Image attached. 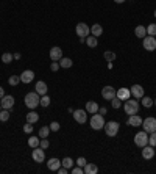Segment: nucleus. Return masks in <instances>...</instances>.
Instances as JSON below:
<instances>
[{"instance_id": "nucleus-1", "label": "nucleus", "mask_w": 156, "mask_h": 174, "mask_svg": "<svg viewBox=\"0 0 156 174\" xmlns=\"http://www.w3.org/2000/svg\"><path fill=\"white\" fill-rule=\"evenodd\" d=\"M25 105L30 108V110H35L38 105H39V100H41V97H39V94L35 91V93H28L27 96H25Z\"/></svg>"}, {"instance_id": "nucleus-2", "label": "nucleus", "mask_w": 156, "mask_h": 174, "mask_svg": "<svg viewBox=\"0 0 156 174\" xmlns=\"http://www.w3.org/2000/svg\"><path fill=\"white\" fill-rule=\"evenodd\" d=\"M123 108H125V113L130 116V115H136L139 111V102L137 100H133V99H126L125 104H123Z\"/></svg>"}, {"instance_id": "nucleus-3", "label": "nucleus", "mask_w": 156, "mask_h": 174, "mask_svg": "<svg viewBox=\"0 0 156 174\" xmlns=\"http://www.w3.org/2000/svg\"><path fill=\"white\" fill-rule=\"evenodd\" d=\"M91 127L94 130H100L105 127V119H103V115L100 113H94L92 118H91Z\"/></svg>"}, {"instance_id": "nucleus-4", "label": "nucleus", "mask_w": 156, "mask_h": 174, "mask_svg": "<svg viewBox=\"0 0 156 174\" xmlns=\"http://www.w3.org/2000/svg\"><path fill=\"white\" fill-rule=\"evenodd\" d=\"M134 144L139 146V147H144V146L148 144V135H147L145 130H140L134 135Z\"/></svg>"}, {"instance_id": "nucleus-5", "label": "nucleus", "mask_w": 156, "mask_h": 174, "mask_svg": "<svg viewBox=\"0 0 156 174\" xmlns=\"http://www.w3.org/2000/svg\"><path fill=\"white\" fill-rule=\"evenodd\" d=\"M142 127L147 133H151V132H156V118H145L142 119Z\"/></svg>"}, {"instance_id": "nucleus-6", "label": "nucleus", "mask_w": 156, "mask_h": 174, "mask_svg": "<svg viewBox=\"0 0 156 174\" xmlns=\"http://www.w3.org/2000/svg\"><path fill=\"white\" fill-rule=\"evenodd\" d=\"M75 32H77L78 38H87L89 33H91V28H89L87 24H84V22H78L77 27H75Z\"/></svg>"}, {"instance_id": "nucleus-7", "label": "nucleus", "mask_w": 156, "mask_h": 174, "mask_svg": "<svg viewBox=\"0 0 156 174\" xmlns=\"http://www.w3.org/2000/svg\"><path fill=\"white\" fill-rule=\"evenodd\" d=\"M119 122L116 121H109V122H105V132L108 136H116L117 132H119Z\"/></svg>"}, {"instance_id": "nucleus-8", "label": "nucleus", "mask_w": 156, "mask_h": 174, "mask_svg": "<svg viewBox=\"0 0 156 174\" xmlns=\"http://www.w3.org/2000/svg\"><path fill=\"white\" fill-rule=\"evenodd\" d=\"M142 46H144V49H145V50H148V52L156 50V38H154V36L147 35V36L144 38V41H142Z\"/></svg>"}, {"instance_id": "nucleus-9", "label": "nucleus", "mask_w": 156, "mask_h": 174, "mask_svg": "<svg viewBox=\"0 0 156 174\" xmlns=\"http://www.w3.org/2000/svg\"><path fill=\"white\" fill-rule=\"evenodd\" d=\"M73 119L78 122V124H84L86 121H87V111L86 110H73Z\"/></svg>"}, {"instance_id": "nucleus-10", "label": "nucleus", "mask_w": 156, "mask_h": 174, "mask_svg": "<svg viewBox=\"0 0 156 174\" xmlns=\"http://www.w3.org/2000/svg\"><path fill=\"white\" fill-rule=\"evenodd\" d=\"M31 157H33V160L36 161V163H42L44 160H45V152H44V149L42 147H33V154H31Z\"/></svg>"}, {"instance_id": "nucleus-11", "label": "nucleus", "mask_w": 156, "mask_h": 174, "mask_svg": "<svg viewBox=\"0 0 156 174\" xmlns=\"http://www.w3.org/2000/svg\"><path fill=\"white\" fill-rule=\"evenodd\" d=\"M0 100H2L0 105H2V108H5V110H10V108L14 107V97L13 96H3Z\"/></svg>"}, {"instance_id": "nucleus-12", "label": "nucleus", "mask_w": 156, "mask_h": 174, "mask_svg": "<svg viewBox=\"0 0 156 174\" xmlns=\"http://www.w3.org/2000/svg\"><path fill=\"white\" fill-rule=\"evenodd\" d=\"M102 96H103V99H106V100H112V99L116 97V90H114L112 86H105V88L102 90Z\"/></svg>"}, {"instance_id": "nucleus-13", "label": "nucleus", "mask_w": 156, "mask_h": 174, "mask_svg": "<svg viewBox=\"0 0 156 174\" xmlns=\"http://www.w3.org/2000/svg\"><path fill=\"white\" fill-rule=\"evenodd\" d=\"M50 58H52V61H59V60L63 58V50H61V47H58V46L52 47V49H50Z\"/></svg>"}, {"instance_id": "nucleus-14", "label": "nucleus", "mask_w": 156, "mask_h": 174, "mask_svg": "<svg viewBox=\"0 0 156 174\" xmlns=\"http://www.w3.org/2000/svg\"><path fill=\"white\" fill-rule=\"evenodd\" d=\"M116 96H117L120 100H126V99L131 97V91H130L128 88H119V90L116 91Z\"/></svg>"}, {"instance_id": "nucleus-15", "label": "nucleus", "mask_w": 156, "mask_h": 174, "mask_svg": "<svg viewBox=\"0 0 156 174\" xmlns=\"http://www.w3.org/2000/svg\"><path fill=\"white\" fill-rule=\"evenodd\" d=\"M33 79H35V72L30 69H27L21 74V82H24V83H30V82H33Z\"/></svg>"}, {"instance_id": "nucleus-16", "label": "nucleus", "mask_w": 156, "mask_h": 174, "mask_svg": "<svg viewBox=\"0 0 156 174\" xmlns=\"http://www.w3.org/2000/svg\"><path fill=\"white\" fill-rule=\"evenodd\" d=\"M130 91H131V96H134L136 99H142L144 97V88L140 85H133Z\"/></svg>"}, {"instance_id": "nucleus-17", "label": "nucleus", "mask_w": 156, "mask_h": 174, "mask_svg": "<svg viewBox=\"0 0 156 174\" xmlns=\"http://www.w3.org/2000/svg\"><path fill=\"white\" fill-rule=\"evenodd\" d=\"M142 157L145 158V160H150V158H153L154 157V151H153V146H144L142 147Z\"/></svg>"}, {"instance_id": "nucleus-18", "label": "nucleus", "mask_w": 156, "mask_h": 174, "mask_svg": "<svg viewBox=\"0 0 156 174\" xmlns=\"http://www.w3.org/2000/svg\"><path fill=\"white\" fill-rule=\"evenodd\" d=\"M36 93L39 94V96H44V94H47V83L45 82H36Z\"/></svg>"}, {"instance_id": "nucleus-19", "label": "nucleus", "mask_w": 156, "mask_h": 174, "mask_svg": "<svg viewBox=\"0 0 156 174\" xmlns=\"http://www.w3.org/2000/svg\"><path fill=\"white\" fill-rule=\"evenodd\" d=\"M128 124L133 125V127H137V125H142V118L137 116V115H130L128 118Z\"/></svg>"}, {"instance_id": "nucleus-20", "label": "nucleus", "mask_w": 156, "mask_h": 174, "mask_svg": "<svg viewBox=\"0 0 156 174\" xmlns=\"http://www.w3.org/2000/svg\"><path fill=\"white\" fill-rule=\"evenodd\" d=\"M59 166H61V160H58V158H50V160L47 161V168H49L50 171H56Z\"/></svg>"}, {"instance_id": "nucleus-21", "label": "nucleus", "mask_w": 156, "mask_h": 174, "mask_svg": "<svg viewBox=\"0 0 156 174\" xmlns=\"http://www.w3.org/2000/svg\"><path fill=\"white\" fill-rule=\"evenodd\" d=\"M83 169H84V174H97L98 172V166L94 163H86Z\"/></svg>"}, {"instance_id": "nucleus-22", "label": "nucleus", "mask_w": 156, "mask_h": 174, "mask_svg": "<svg viewBox=\"0 0 156 174\" xmlns=\"http://www.w3.org/2000/svg\"><path fill=\"white\" fill-rule=\"evenodd\" d=\"M98 108H100V107H98L94 100H89V102L86 104V108H84V110H86L87 113H98Z\"/></svg>"}, {"instance_id": "nucleus-23", "label": "nucleus", "mask_w": 156, "mask_h": 174, "mask_svg": "<svg viewBox=\"0 0 156 174\" xmlns=\"http://www.w3.org/2000/svg\"><path fill=\"white\" fill-rule=\"evenodd\" d=\"M91 33H92V36H95V38L102 36V33H103L102 25H100V24H94V25L91 27Z\"/></svg>"}, {"instance_id": "nucleus-24", "label": "nucleus", "mask_w": 156, "mask_h": 174, "mask_svg": "<svg viewBox=\"0 0 156 174\" xmlns=\"http://www.w3.org/2000/svg\"><path fill=\"white\" fill-rule=\"evenodd\" d=\"M134 35H136L137 38H145V36H147V28L142 27V25H137V27L134 28Z\"/></svg>"}, {"instance_id": "nucleus-25", "label": "nucleus", "mask_w": 156, "mask_h": 174, "mask_svg": "<svg viewBox=\"0 0 156 174\" xmlns=\"http://www.w3.org/2000/svg\"><path fill=\"white\" fill-rule=\"evenodd\" d=\"M38 121H39V115H38L36 111H30V113H27V122L35 124V122H38Z\"/></svg>"}, {"instance_id": "nucleus-26", "label": "nucleus", "mask_w": 156, "mask_h": 174, "mask_svg": "<svg viewBox=\"0 0 156 174\" xmlns=\"http://www.w3.org/2000/svg\"><path fill=\"white\" fill-rule=\"evenodd\" d=\"M103 57H105V60H106L108 63H112V61L116 60V52H112V50H106V52L103 54Z\"/></svg>"}, {"instance_id": "nucleus-27", "label": "nucleus", "mask_w": 156, "mask_h": 174, "mask_svg": "<svg viewBox=\"0 0 156 174\" xmlns=\"http://www.w3.org/2000/svg\"><path fill=\"white\" fill-rule=\"evenodd\" d=\"M72 64H73V61H72L70 58H64V57H63V58L59 60V66L64 68V69H66V68H70Z\"/></svg>"}, {"instance_id": "nucleus-28", "label": "nucleus", "mask_w": 156, "mask_h": 174, "mask_svg": "<svg viewBox=\"0 0 156 174\" xmlns=\"http://www.w3.org/2000/svg\"><path fill=\"white\" fill-rule=\"evenodd\" d=\"M39 143H41V140H39L38 136H30V138H28V146H30V147H38Z\"/></svg>"}, {"instance_id": "nucleus-29", "label": "nucleus", "mask_w": 156, "mask_h": 174, "mask_svg": "<svg viewBox=\"0 0 156 174\" xmlns=\"http://www.w3.org/2000/svg\"><path fill=\"white\" fill-rule=\"evenodd\" d=\"M86 44H87L89 47H97L98 41H97L95 36H87V38H86Z\"/></svg>"}, {"instance_id": "nucleus-30", "label": "nucleus", "mask_w": 156, "mask_h": 174, "mask_svg": "<svg viewBox=\"0 0 156 174\" xmlns=\"http://www.w3.org/2000/svg\"><path fill=\"white\" fill-rule=\"evenodd\" d=\"M61 166H64V168H67V169H70L72 166H73V160L70 158V157H66L63 161H61Z\"/></svg>"}, {"instance_id": "nucleus-31", "label": "nucleus", "mask_w": 156, "mask_h": 174, "mask_svg": "<svg viewBox=\"0 0 156 174\" xmlns=\"http://www.w3.org/2000/svg\"><path fill=\"white\" fill-rule=\"evenodd\" d=\"M8 119H10V111L5 110V108H2V110H0V121L5 122V121H8Z\"/></svg>"}, {"instance_id": "nucleus-32", "label": "nucleus", "mask_w": 156, "mask_h": 174, "mask_svg": "<svg viewBox=\"0 0 156 174\" xmlns=\"http://www.w3.org/2000/svg\"><path fill=\"white\" fill-rule=\"evenodd\" d=\"M19 82H21V75H11V77L8 79V83H10L11 86H17Z\"/></svg>"}, {"instance_id": "nucleus-33", "label": "nucleus", "mask_w": 156, "mask_h": 174, "mask_svg": "<svg viewBox=\"0 0 156 174\" xmlns=\"http://www.w3.org/2000/svg\"><path fill=\"white\" fill-rule=\"evenodd\" d=\"M140 100H142V105H144L145 108H150V107L153 105V99H150L148 96H144Z\"/></svg>"}, {"instance_id": "nucleus-34", "label": "nucleus", "mask_w": 156, "mask_h": 174, "mask_svg": "<svg viewBox=\"0 0 156 174\" xmlns=\"http://www.w3.org/2000/svg\"><path fill=\"white\" fill-rule=\"evenodd\" d=\"M13 60H14L13 54H3V55H2V61H3L5 64H10Z\"/></svg>"}, {"instance_id": "nucleus-35", "label": "nucleus", "mask_w": 156, "mask_h": 174, "mask_svg": "<svg viewBox=\"0 0 156 174\" xmlns=\"http://www.w3.org/2000/svg\"><path fill=\"white\" fill-rule=\"evenodd\" d=\"M39 105H41V107H49V105H50V97H49L47 94H44V96L41 97V100H39Z\"/></svg>"}, {"instance_id": "nucleus-36", "label": "nucleus", "mask_w": 156, "mask_h": 174, "mask_svg": "<svg viewBox=\"0 0 156 174\" xmlns=\"http://www.w3.org/2000/svg\"><path fill=\"white\" fill-rule=\"evenodd\" d=\"M147 28V35H150V36H156V24H150L148 27H145Z\"/></svg>"}, {"instance_id": "nucleus-37", "label": "nucleus", "mask_w": 156, "mask_h": 174, "mask_svg": "<svg viewBox=\"0 0 156 174\" xmlns=\"http://www.w3.org/2000/svg\"><path fill=\"white\" fill-rule=\"evenodd\" d=\"M111 105H112V108H116V110H117V108H120V107H122V100L116 96V97L111 100Z\"/></svg>"}, {"instance_id": "nucleus-38", "label": "nucleus", "mask_w": 156, "mask_h": 174, "mask_svg": "<svg viewBox=\"0 0 156 174\" xmlns=\"http://www.w3.org/2000/svg\"><path fill=\"white\" fill-rule=\"evenodd\" d=\"M49 133H50V127H41V130H39V136L41 138H47Z\"/></svg>"}, {"instance_id": "nucleus-39", "label": "nucleus", "mask_w": 156, "mask_h": 174, "mask_svg": "<svg viewBox=\"0 0 156 174\" xmlns=\"http://www.w3.org/2000/svg\"><path fill=\"white\" fill-rule=\"evenodd\" d=\"M148 144L153 146V147L156 146V132H151V133H150V136H148Z\"/></svg>"}, {"instance_id": "nucleus-40", "label": "nucleus", "mask_w": 156, "mask_h": 174, "mask_svg": "<svg viewBox=\"0 0 156 174\" xmlns=\"http://www.w3.org/2000/svg\"><path fill=\"white\" fill-rule=\"evenodd\" d=\"M39 146H41L42 149H47V147L50 146V143H49V140H47V138H41V143H39Z\"/></svg>"}, {"instance_id": "nucleus-41", "label": "nucleus", "mask_w": 156, "mask_h": 174, "mask_svg": "<svg viewBox=\"0 0 156 174\" xmlns=\"http://www.w3.org/2000/svg\"><path fill=\"white\" fill-rule=\"evenodd\" d=\"M50 130H53V132H58V130H59V122L53 121V122L50 124Z\"/></svg>"}, {"instance_id": "nucleus-42", "label": "nucleus", "mask_w": 156, "mask_h": 174, "mask_svg": "<svg viewBox=\"0 0 156 174\" xmlns=\"http://www.w3.org/2000/svg\"><path fill=\"white\" fill-rule=\"evenodd\" d=\"M24 132H25V133H31V132H33V125H31L30 122H27V124L24 125Z\"/></svg>"}, {"instance_id": "nucleus-43", "label": "nucleus", "mask_w": 156, "mask_h": 174, "mask_svg": "<svg viewBox=\"0 0 156 174\" xmlns=\"http://www.w3.org/2000/svg\"><path fill=\"white\" fill-rule=\"evenodd\" d=\"M72 172H73V174H83V172H84V169H83L81 166H78V165H77L75 168H72Z\"/></svg>"}, {"instance_id": "nucleus-44", "label": "nucleus", "mask_w": 156, "mask_h": 174, "mask_svg": "<svg viewBox=\"0 0 156 174\" xmlns=\"http://www.w3.org/2000/svg\"><path fill=\"white\" fill-rule=\"evenodd\" d=\"M86 163H87V161H86V158H84V157H80V158L77 160V165H78V166H81V168H84V165H86Z\"/></svg>"}, {"instance_id": "nucleus-45", "label": "nucleus", "mask_w": 156, "mask_h": 174, "mask_svg": "<svg viewBox=\"0 0 156 174\" xmlns=\"http://www.w3.org/2000/svg\"><path fill=\"white\" fill-rule=\"evenodd\" d=\"M59 68H61V66H59V63H56V61H53V63L50 64V69H52L53 72H56V71H58Z\"/></svg>"}, {"instance_id": "nucleus-46", "label": "nucleus", "mask_w": 156, "mask_h": 174, "mask_svg": "<svg viewBox=\"0 0 156 174\" xmlns=\"http://www.w3.org/2000/svg\"><path fill=\"white\" fill-rule=\"evenodd\" d=\"M56 172H59V174H67V168H64V166L61 168V166H59V168L56 169Z\"/></svg>"}, {"instance_id": "nucleus-47", "label": "nucleus", "mask_w": 156, "mask_h": 174, "mask_svg": "<svg viewBox=\"0 0 156 174\" xmlns=\"http://www.w3.org/2000/svg\"><path fill=\"white\" fill-rule=\"evenodd\" d=\"M106 111H108V110H106L105 107H100V108H98V113H100V115H103V116L106 115Z\"/></svg>"}, {"instance_id": "nucleus-48", "label": "nucleus", "mask_w": 156, "mask_h": 174, "mask_svg": "<svg viewBox=\"0 0 156 174\" xmlns=\"http://www.w3.org/2000/svg\"><path fill=\"white\" fill-rule=\"evenodd\" d=\"M3 96H5V90H3L2 86H0V99H2Z\"/></svg>"}, {"instance_id": "nucleus-49", "label": "nucleus", "mask_w": 156, "mask_h": 174, "mask_svg": "<svg viewBox=\"0 0 156 174\" xmlns=\"http://www.w3.org/2000/svg\"><path fill=\"white\" fill-rule=\"evenodd\" d=\"M13 57H14V60H21V54H14Z\"/></svg>"}, {"instance_id": "nucleus-50", "label": "nucleus", "mask_w": 156, "mask_h": 174, "mask_svg": "<svg viewBox=\"0 0 156 174\" xmlns=\"http://www.w3.org/2000/svg\"><path fill=\"white\" fill-rule=\"evenodd\" d=\"M114 2H116V3H123L125 0H114Z\"/></svg>"}, {"instance_id": "nucleus-51", "label": "nucleus", "mask_w": 156, "mask_h": 174, "mask_svg": "<svg viewBox=\"0 0 156 174\" xmlns=\"http://www.w3.org/2000/svg\"><path fill=\"white\" fill-rule=\"evenodd\" d=\"M153 102H154V105H156V99H154V100H153Z\"/></svg>"}, {"instance_id": "nucleus-52", "label": "nucleus", "mask_w": 156, "mask_h": 174, "mask_svg": "<svg viewBox=\"0 0 156 174\" xmlns=\"http://www.w3.org/2000/svg\"><path fill=\"white\" fill-rule=\"evenodd\" d=\"M154 18H156V11H154Z\"/></svg>"}, {"instance_id": "nucleus-53", "label": "nucleus", "mask_w": 156, "mask_h": 174, "mask_svg": "<svg viewBox=\"0 0 156 174\" xmlns=\"http://www.w3.org/2000/svg\"><path fill=\"white\" fill-rule=\"evenodd\" d=\"M0 110H2V105H0Z\"/></svg>"}]
</instances>
